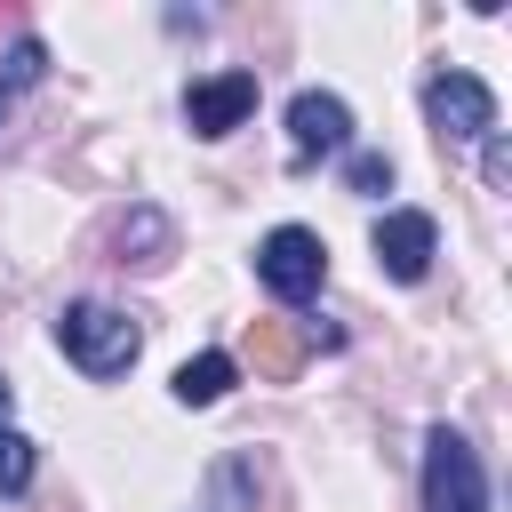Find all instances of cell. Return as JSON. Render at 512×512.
I'll list each match as a JSON object with an SVG mask.
<instances>
[{"mask_svg":"<svg viewBox=\"0 0 512 512\" xmlns=\"http://www.w3.org/2000/svg\"><path fill=\"white\" fill-rule=\"evenodd\" d=\"M0 112H8V88H0Z\"/></svg>","mask_w":512,"mask_h":512,"instance_id":"obj_14","label":"cell"},{"mask_svg":"<svg viewBox=\"0 0 512 512\" xmlns=\"http://www.w3.org/2000/svg\"><path fill=\"white\" fill-rule=\"evenodd\" d=\"M248 112H256V72H216V80H192V88H184L192 136H232Z\"/></svg>","mask_w":512,"mask_h":512,"instance_id":"obj_5","label":"cell"},{"mask_svg":"<svg viewBox=\"0 0 512 512\" xmlns=\"http://www.w3.org/2000/svg\"><path fill=\"white\" fill-rule=\"evenodd\" d=\"M32 464H40V456H32V440L0 424V496H16V488L32 480Z\"/></svg>","mask_w":512,"mask_h":512,"instance_id":"obj_10","label":"cell"},{"mask_svg":"<svg viewBox=\"0 0 512 512\" xmlns=\"http://www.w3.org/2000/svg\"><path fill=\"white\" fill-rule=\"evenodd\" d=\"M40 64H48V56H40V40H16V56H8V80H40Z\"/></svg>","mask_w":512,"mask_h":512,"instance_id":"obj_12","label":"cell"},{"mask_svg":"<svg viewBox=\"0 0 512 512\" xmlns=\"http://www.w3.org/2000/svg\"><path fill=\"white\" fill-rule=\"evenodd\" d=\"M424 112H432V128L456 136V144L496 136V96H488L472 72H432V80H424Z\"/></svg>","mask_w":512,"mask_h":512,"instance_id":"obj_4","label":"cell"},{"mask_svg":"<svg viewBox=\"0 0 512 512\" xmlns=\"http://www.w3.org/2000/svg\"><path fill=\"white\" fill-rule=\"evenodd\" d=\"M256 368L264 376H296V336L280 320H256Z\"/></svg>","mask_w":512,"mask_h":512,"instance_id":"obj_9","label":"cell"},{"mask_svg":"<svg viewBox=\"0 0 512 512\" xmlns=\"http://www.w3.org/2000/svg\"><path fill=\"white\" fill-rule=\"evenodd\" d=\"M56 344L72 352V368L80 376H128L136 368V352H144V336H136V320L128 312H112V304H64V320H56Z\"/></svg>","mask_w":512,"mask_h":512,"instance_id":"obj_1","label":"cell"},{"mask_svg":"<svg viewBox=\"0 0 512 512\" xmlns=\"http://www.w3.org/2000/svg\"><path fill=\"white\" fill-rule=\"evenodd\" d=\"M232 376H240L232 352H200V360L176 368V400H184V408H216V400L232 392Z\"/></svg>","mask_w":512,"mask_h":512,"instance_id":"obj_8","label":"cell"},{"mask_svg":"<svg viewBox=\"0 0 512 512\" xmlns=\"http://www.w3.org/2000/svg\"><path fill=\"white\" fill-rule=\"evenodd\" d=\"M288 144H296V160L344 152V144H352V112H344V96H328V88H304V96L288 104Z\"/></svg>","mask_w":512,"mask_h":512,"instance_id":"obj_6","label":"cell"},{"mask_svg":"<svg viewBox=\"0 0 512 512\" xmlns=\"http://www.w3.org/2000/svg\"><path fill=\"white\" fill-rule=\"evenodd\" d=\"M432 248H440V232H432L424 208H392V216L376 224V264H384L392 280H424V272H432Z\"/></svg>","mask_w":512,"mask_h":512,"instance_id":"obj_7","label":"cell"},{"mask_svg":"<svg viewBox=\"0 0 512 512\" xmlns=\"http://www.w3.org/2000/svg\"><path fill=\"white\" fill-rule=\"evenodd\" d=\"M344 184H352V192H392V160H384V152H352Z\"/></svg>","mask_w":512,"mask_h":512,"instance_id":"obj_11","label":"cell"},{"mask_svg":"<svg viewBox=\"0 0 512 512\" xmlns=\"http://www.w3.org/2000/svg\"><path fill=\"white\" fill-rule=\"evenodd\" d=\"M424 512H488V472H480L472 440L448 424L424 440Z\"/></svg>","mask_w":512,"mask_h":512,"instance_id":"obj_2","label":"cell"},{"mask_svg":"<svg viewBox=\"0 0 512 512\" xmlns=\"http://www.w3.org/2000/svg\"><path fill=\"white\" fill-rule=\"evenodd\" d=\"M0 416H8V384H0Z\"/></svg>","mask_w":512,"mask_h":512,"instance_id":"obj_13","label":"cell"},{"mask_svg":"<svg viewBox=\"0 0 512 512\" xmlns=\"http://www.w3.org/2000/svg\"><path fill=\"white\" fill-rule=\"evenodd\" d=\"M256 280H264L280 304L320 296V280H328V248H320V232H304V224L264 232V240H256Z\"/></svg>","mask_w":512,"mask_h":512,"instance_id":"obj_3","label":"cell"}]
</instances>
